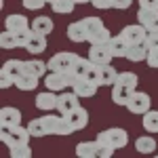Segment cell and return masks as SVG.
Instances as JSON below:
<instances>
[{
    "label": "cell",
    "instance_id": "obj_1",
    "mask_svg": "<svg viewBox=\"0 0 158 158\" xmlns=\"http://www.w3.org/2000/svg\"><path fill=\"white\" fill-rule=\"evenodd\" d=\"M97 141L101 143V158H110L114 154V150H120L129 143V135L124 129H118V127H114V129H108V131H101L97 135Z\"/></svg>",
    "mask_w": 158,
    "mask_h": 158
},
{
    "label": "cell",
    "instance_id": "obj_27",
    "mask_svg": "<svg viewBox=\"0 0 158 158\" xmlns=\"http://www.w3.org/2000/svg\"><path fill=\"white\" fill-rule=\"evenodd\" d=\"M146 57H148V47H146V42H143V44H133V47H129V49H127V55H124V59L133 61V63L146 61Z\"/></svg>",
    "mask_w": 158,
    "mask_h": 158
},
{
    "label": "cell",
    "instance_id": "obj_20",
    "mask_svg": "<svg viewBox=\"0 0 158 158\" xmlns=\"http://www.w3.org/2000/svg\"><path fill=\"white\" fill-rule=\"evenodd\" d=\"M25 44V34H15L4 30L2 36H0V47L2 49H17V47H23Z\"/></svg>",
    "mask_w": 158,
    "mask_h": 158
},
{
    "label": "cell",
    "instance_id": "obj_5",
    "mask_svg": "<svg viewBox=\"0 0 158 158\" xmlns=\"http://www.w3.org/2000/svg\"><path fill=\"white\" fill-rule=\"evenodd\" d=\"M78 59L76 53H70V51H61V53H55L47 63H49V72H72L74 63Z\"/></svg>",
    "mask_w": 158,
    "mask_h": 158
},
{
    "label": "cell",
    "instance_id": "obj_41",
    "mask_svg": "<svg viewBox=\"0 0 158 158\" xmlns=\"http://www.w3.org/2000/svg\"><path fill=\"white\" fill-rule=\"evenodd\" d=\"M47 2H49V4H53V2H55V0H47Z\"/></svg>",
    "mask_w": 158,
    "mask_h": 158
},
{
    "label": "cell",
    "instance_id": "obj_40",
    "mask_svg": "<svg viewBox=\"0 0 158 158\" xmlns=\"http://www.w3.org/2000/svg\"><path fill=\"white\" fill-rule=\"evenodd\" d=\"M76 4H86V2H91V0H74Z\"/></svg>",
    "mask_w": 158,
    "mask_h": 158
},
{
    "label": "cell",
    "instance_id": "obj_21",
    "mask_svg": "<svg viewBox=\"0 0 158 158\" xmlns=\"http://www.w3.org/2000/svg\"><path fill=\"white\" fill-rule=\"evenodd\" d=\"M131 95H133V89H129V86H122V85H118V82L112 86V101H114L116 106H124V108H127Z\"/></svg>",
    "mask_w": 158,
    "mask_h": 158
},
{
    "label": "cell",
    "instance_id": "obj_28",
    "mask_svg": "<svg viewBox=\"0 0 158 158\" xmlns=\"http://www.w3.org/2000/svg\"><path fill=\"white\" fill-rule=\"evenodd\" d=\"M108 47H110V51H112L114 57H124V55H127V49H129V44L120 38V34H118V36H110Z\"/></svg>",
    "mask_w": 158,
    "mask_h": 158
},
{
    "label": "cell",
    "instance_id": "obj_37",
    "mask_svg": "<svg viewBox=\"0 0 158 158\" xmlns=\"http://www.w3.org/2000/svg\"><path fill=\"white\" fill-rule=\"evenodd\" d=\"M95 9H114V0H91Z\"/></svg>",
    "mask_w": 158,
    "mask_h": 158
},
{
    "label": "cell",
    "instance_id": "obj_10",
    "mask_svg": "<svg viewBox=\"0 0 158 158\" xmlns=\"http://www.w3.org/2000/svg\"><path fill=\"white\" fill-rule=\"evenodd\" d=\"M89 59L93 61L95 65H106V63H110V61L114 59V55L110 51L108 42H95L89 49Z\"/></svg>",
    "mask_w": 158,
    "mask_h": 158
},
{
    "label": "cell",
    "instance_id": "obj_3",
    "mask_svg": "<svg viewBox=\"0 0 158 158\" xmlns=\"http://www.w3.org/2000/svg\"><path fill=\"white\" fill-rule=\"evenodd\" d=\"M23 61L21 59H9L4 61L2 70H0V86L2 89H9V86L15 85V80L23 74Z\"/></svg>",
    "mask_w": 158,
    "mask_h": 158
},
{
    "label": "cell",
    "instance_id": "obj_7",
    "mask_svg": "<svg viewBox=\"0 0 158 158\" xmlns=\"http://www.w3.org/2000/svg\"><path fill=\"white\" fill-rule=\"evenodd\" d=\"M120 38L129 44V47H133V44H143L148 38V30L143 27L141 23L137 25H124L120 30Z\"/></svg>",
    "mask_w": 158,
    "mask_h": 158
},
{
    "label": "cell",
    "instance_id": "obj_33",
    "mask_svg": "<svg viewBox=\"0 0 158 158\" xmlns=\"http://www.w3.org/2000/svg\"><path fill=\"white\" fill-rule=\"evenodd\" d=\"M11 156L13 158H30L32 156V148L27 146V143L15 146V148H11Z\"/></svg>",
    "mask_w": 158,
    "mask_h": 158
},
{
    "label": "cell",
    "instance_id": "obj_24",
    "mask_svg": "<svg viewBox=\"0 0 158 158\" xmlns=\"http://www.w3.org/2000/svg\"><path fill=\"white\" fill-rule=\"evenodd\" d=\"M27 131H30V135H32V137H44V135H51L49 133V122H47V116L30 120Z\"/></svg>",
    "mask_w": 158,
    "mask_h": 158
},
{
    "label": "cell",
    "instance_id": "obj_19",
    "mask_svg": "<svg viewBox=\"0 0 158 158\" xmlns=\"http://www.w3.org/2000/svg\"><path fill=\"white\" fill-rule=\"evenodd\" d=\"M101 154V143L97 139L95 141H80L76 143V156L80 158H95Z\"/></svg>",
    "mask_w": 158,
    "mask_h": 158
},
{
    "label": "cell",
    "instance_id": "obj_36",
    "mask_svg": "<svg viewBox=\"0 0 158 158\" xmlns=\"http://www.w3.org/2000/svg\"><path fill=\"white\" fill-rule=\"evenodd\" d=\"M146 47L148 49H158V32H148Z\"/></svg>",
    "mask_w": 158,
    "mask_h": 158
},
{
    "label": "cell",
    "instance_id": "obj_12",
    "mask_svg": "<svg viewBox=\"0 0 158 158\" xmlns=\"http://www.w3.org/2000/svg\"><path fill=\"white\" fill-rule=\"evenodd\" d=\"M80 103H78V95L74 93V91H61L59 95H57V112L59 114H68V112H72L74 108H78Z\"/></svg>",
    "mask_w": 158,
    "mask_h": 158
},
{
    "label": "cell",
    "instance_id": "obj_39",
    "mask_svg": "<svg viewBox=\"0 0 158 158\" xmlns=\"http://www.w3.org/2000/svg\"><path fill=\"white\" fill-rule=\"evenodd\" d=\"M131 4H133V0H114V9H118V11L129 9Z\"/></svg>",
    "mask_w": 158,
    "mask_h": 158
},
{
    "label": "cell",
    "instance_id": "obj_29",
    "mask_svg": "<svg viewBox=\"0 0 158 158\" xmlns=\"http://www.w3.org/2000/svg\"><path fill=\"white\" fill-rule=\"evenodd\" d=\"M53 27H55L53 19H51V17H44V15H40V17H36V19L32 21V30H36V32L44 34V36H49L51 32H53Z\"/></svg>",
    "mask_w": 158,
    "mask_h": 158
},
{
    "label": "cell",
    "instance_id": "obj_17",
    "mask_svg": "<svg viewBox=\"0 0 158 158\" xmlns=\"http://www.w3.org/2000/svg\"><path fill=\"white\" fill-rule=\"evenodd\" d=\"M116 78H118V72L110 63L97 65V85L99 86H114L116 85Z\"/></svg>",
    "mask_w": 158,
    "mask_h": 158
},
{
    "label": "cell",
    "instance_id": "obj_13",
    "mask_svg": "<svg viewBox=\"0 0 158 158\" xmlns=\"http://www.w3.org/2000/svg\"><path fill=\"white\" fill-rule=\"evenodd\" d=\"M4 27L9 32H15V34H25L27 30H32V25H30L25 15H9L6 21H4Z\"/></svg>",
    "mask_w": 158,
    "mask_h": 158
},
{
    "label": "cell",
    "instance_id": "obj_22",
    "mask_svg": "<svg viewBox=\"0 0 158 158\" xmlns=\"http://www.w3.org/2000/svg\"><path fill=\"white\" fill-rule=\"evenodd\" d=\"M68 38L72 42H86V27H85V21H74V23L68 25Z\"/></svg>",
    "mask_w": 158,
    "mask_h": 158
},
{
    "label": "cell",
    "instance_id": "obj_30",
    "mask_svg": "<svg viewBox=\"0 0 158 158\" xmlns=\"http://www.w3.org/2000/svg\"><path fill=\"white\" fill-rule=\"evenodd\" d=\"M143 129L148 133H158V110H148L143 114Z\"/></svg>",
    "mask_w": 158,
    "mask_h": 158
},
{
    "label": "cell",
    "instance_id": "obj_18",
    "mask_svg": "<svg viewBox=\"0 0 158 158\" xmlns=\"http://www.w3.org/2000/svg\"><path fill=\"white\" fill-rule=\"evenodd\" d=\"M137 21L143 25L148 32H158V11L141 9V11L137 13Z\"/></svg>",
    "mask_w": 158,
    "mask_h": 158
},
{
    "label": "cell",
    "instance_id": "obj_35",
    "mask_svg": "<svg viewBox=\"0 0 158 158\" xmlns=\"http://www.w3.org/2000/svg\"><path fill=\"white\" fill-rule=\"evenodd\" d=\"M148 65L150 68H158V49H148Z\"/></svg>",
    "mask_w": 158,
    "mask_h": 158
},
{
    "label": "cell",
    "instance_id": "obj_16",
    "mask_svg": "<svg viewBox=\"0 0 158 158\" xmlns=\"http://www.w3.org/2000/svg\"><path fill=\"white\" fill-rule=\"evenodd\" d=\"M65 118H68V122L72 124L76 131H82L86 124H89V112H86L82 106H78V108H74L72 112H68Z\"/></svg>",
    "mask_w": 158,
    "mask_h": 158
},
{
    "label": "cell",
    "instance_id": "obj_26",
    "mask_svg": "<svg viewBox=\"0 0 158 158\" xmlns=\"http://www.w3.org/2000/svg\"><path fill=\"white\" fill-rule=\"evenodd\" d=\"M38 76H34V74H27L23 72L17 80H15V86L19 89V91H36V86H38Z\"/></svg>",
    "mask_w": 158,
    "mask_h": 158
},
{
    "label": "cell",
    "instance_id": "obj_25",
    "mask_svg": "<svg viewBox=\"0 0 158 158\" xmlns=\"http://www.w3.org/2000/svg\"><path fill=\"white\" fill-rule=\"evenodd\" d=\"M135 150H137L139 154H154V152H156V139L150 137V135L137 137V139H135Z\"/></svg>",
    "mask_w": 158,
    "mask_h": 158
},
{
    "label": "cell",
    "instance_id": "obj_31",
    "mask_svg": "<svg viewBox=\"0 0 158 158\" xmlns=\"http://www.w3.org/2000/svg\"><path fill=\"white\" fill-rule=\"evenodd\" d=\"M74 6H76L74 0H55L51 4V9L57 13V15H70V13H74Z\"/></svg>",
    "mask_w": 158,
    "mask_h": 158
},
{
    "label": "cell",
    "instance_id": "obj_32",
    "mask_svg": "<svg viewBox=\"0 0 158 158\" xmlns=\"http://www.w3.org/2000/svg\"><path fill=\"white\" fill-rule=\"evenodd\" d=\"M116 82L122 86H129V89H137V82H139V78H137V74L133 72H118V78H116Z\"/></svg>",
    "mask_w": 158,
    "mask_h": 158
},
{
    "label": "cell",
    "instance_id": "obj_4",
    "mask_svg": "<svg viewBox=\"0 0 158 158\" xmlns=\"http://www.w3.org/2000/svg\"><path fill=\"white\" fill-rule=\"evenodd\" d=\"M74 76L72 72H49L47 78H44V86L49 91H55V93H61L65 89H70L74 82Z\"/></svg>",
    "mask_w": 158,
    "mask_h": 158
},
{
    "label": "cell",
    "instance_id": "obj_14",
    "mask_svg": "<svg viewBox=\"0 0 158 158\" xmlns=\"http://www.w3.org/2000/svg\"><path fill=\"white\" fill-rule=\"evenodd\" d=\"M17 124H21V112L19 110L11 108V106L0 110V127L2 129H11V127H17Z\"/></svg>",
    "mask_w": 158,
    "mask_h": 158
},
{
    "label": "cell",
    "instance_id": "obj_34",
    "mask_svg": "<svg viewBox=\"0 0 158 158\" xmlns=\"http://www.w3.org/2000/svg\"><path fill=\"white\" fill-rule=\"evenodd\" d=\"M21 4H23V9H27V11H40L47 4V0H21Z\"/></svg>",
    "mask_w": 158,
    "mask_h": 158
},
{
    "label": "cell",
    "instance_id": "obj_8",
    "mask_svg": "<svg viewBox=\"0 0 158 158\" xmlns=\"http://www.w3.org/2000/svg\"><path fill=\"white\" fill-rule=\"evenodd\" d=\"M23 49L30 53V55H40L42 51L47 49V36L40 34L36 30H27L25 32V44Z\"/></svg>",
    "mask_w": 158,
    "mask_h": 158
},
{
    "label": "cell",
    "instance_id": "obj_38",
    "mask_svg": "<svg viewBox=\"0 0 158 158\" xmlns=\"http://www.w3.org/2000/svg\"><path fill=\"white\" fill-rule=\"evenodd\" d=\"M139 6H141V9H152V11H158V0H139Z\"/></svg>",
    "mask_w": 158,
    "mask_h": 158
},
{
    "label": "cell",
    "instance_id": "obj_9",
    "mask_svg": "<svg viewBox=\"0 0 158 158\" xmlns=\"http://www.w3.org/2000/svg\"><path fill=\"white\" fill-rule=\"evenodd\" d=\"M150 106H152V99H150L148 93H143V91H133V95H131L129 103H127V110L131 114H141L143 116L148 110H150Z\"/></svg>",
    "mask_w": 158,
    "mask_h": 158
},
{
    "label": "cell",
    "instance_id": "obj_23",
    "mask_svg": "<svg viewBox=\"0 0 158 158\" xmlns=\"http://www.w3.org/2000/svg\"><path fill=\"white\" fill-rule=\"evenodd\" d=\"M23 70L27 74H34L38 78L47 76V70H49V63L42 59H30V61H23Z\"/></svg>",
    "mask_w": 158,
    "mask_h": 158
},
{
    "label": "cell",
    "instance_id": "obj_6",
    "mask_svg": "<svg viewBox=\"0 0 158 158\" xmlns=\"http://www.w3.org/2000/svg\"><path fill=\"white\" fill-rule=\"evenodd\" d=\"M30 131H27V127H21V124H17V127H11V129H2V135H0V139H2V143H6L9 148H15V146H21V143H27L30 141Z\"/></svg>",
    "mask_w": 158,
    "mask_h": 158
},
{
    "label": "cell",
    "instance_id": "obj_11",
    "mask_svg": "<svg viewBox=\"0 0 158 158\" xmlns=\"http://www.w3.org/2000/svg\"><path fill=\"white\" fill-rule=\"evenodd\" d=\"M97 89H99L97 82H93L89 78H82V76H76L74 82H72V91L78 97H93L97 93Z\"/></svg>",
    "mask_w": 158,
    "mask_h": 158
},
{
    "label": "cell",
    "instance_id": "obj_15",
    "mask_svg": "<svg viewBox=\"0 0 158 158\" xmlns=\"http://www.w3.org/2000/svg\"><path fill=\"white\" fill-rule=\"evenodd\" d=\"M36 108L40 112H53V110H57V93L55 91H42V93H38L36 95Z\"/></svg>",
    "mask_w": 158,
    "mask_h": 158
},
{
    "label": "cell",
    "instance_id": "obj_2",
    "mask_svg": "<svg viewBox=\"0 0 158 158\" xmlns=\"http://www.w3.org/2000/svg\"><path fill=\"white\" fill-rule=\"evenodd\" d=\"M85 27H86V42L89 44H95V42H108L110 34L108 27L103 25V21L99 17H85Z\"/></svg>",
    "mask_w": 158,
    "mask_h": 158
}]
</instances>
